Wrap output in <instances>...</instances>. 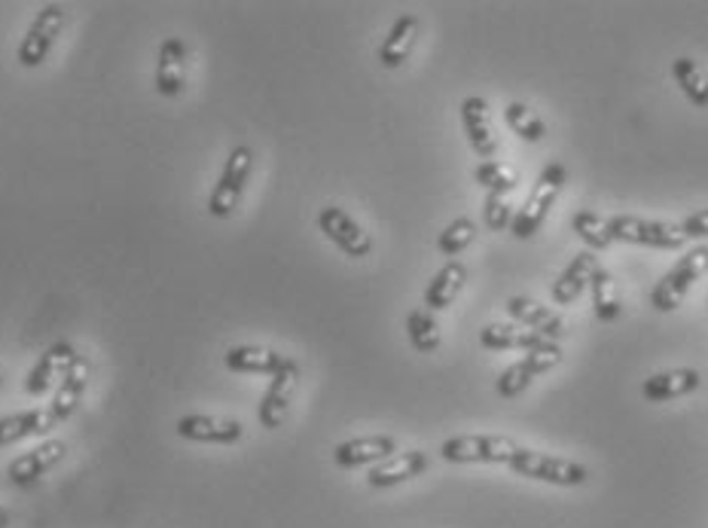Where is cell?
Segmentation results:
<instances>
[{"mask_svg":"<svg viewBox=\"0 0 708 528\" xmlns=\"http://www.w3.org/2000/svg\"><path fill=\"white\" fill-rule=\"evenodd\" d=\"M566 184H568L566 165L550 162V165L538 174L532 196H528L523 208L513 215V223H511L513 239H523L525 242V239H532L535 232H540L544 220H547V215H550L552 202L559 199V193H562V186Z\"/></svg>","mask_w":708,"mask_h":528,"instance_id":"1","label":"cell"},{"mask_svg":"<svg viewBox=\"0 0 708 528\" xmlns=\"http://www.w3.org/2000/svg\"><path fill=\"white\" fill-rule=\"evenodd\" d=\"M507 468L519 477H528V480H538V483H550V485H583L590 483V468L581 464V461H568V458H552L544 456V452H535V449H516L513 458L507 461Z\"/></svg>","mask_w":708,"mask_h":528,"instance_id":"2","label":"cell"},{"mask_svg":"<svg viewBox=\"0 0 708 528\" xmlns=\"http://www.w3.org/2000/svg\"><path fill=\"white\" fill-rule=\"evenodd\" d=\"M519 446L501 434H461L439 446V458L449 464H507Z\"/></svg>","mask_w":708,"mask_h":528,"instance_id":"3","label":"cell"},{"mask_svg":"<svg viewBox=\"0 0 708 528\" xmlns=\"http://www.w3.org/2000/svg\"><path fill=\"white\" fill-rule=\"evenodd\" d=\"M708 272V248H694L687 251L684 257L672 266V269L656 282V287L651 290V306L656 312H675L687 290L703 278Z\"/></svg>","mask_w":708,"mask_h":528,"instance_id":"4","label":"cell"},{"mask_svg":"<svg viewBox=\"0 0 708 528\" xmlns=\"http://www.w3.org/2000/svg\"><path fill=\"white\" fill-rule=\"evenodd\" d=\"M608 232L614 242L644 244V248H660V251H678L687 242V236L675 223H660V220H641V217L617 215L608 217Z\"/></svg>","mask_w":708,"mask_h":528,"instance_id":"5","label":"cell"},{"mask_svg":"<svg viewBox=\"0 0 708 528\" xmlns=\"http://www.w3.org/2000/svg\"><path fill=\"white\" fill-rule=\"evenodd\" d=\"M251 169H254V153H251V147L241 144V147H236V150L229 153L224 174H220V181L214 184L212 196H208V215L224 220V217H229L239 208L244 184H248V177H251Z\"/></svg>","mask_w":708,"mask_h":528,"instance_id":"6","label":"cell"},{"mask_svg":"<svg viewBox=\"0 0 708 528\" xmlns=\"http://www.w3.org/2000/svg\"><path fill=\"white\" fill-rule=\"evenodd\" d=\"M562 348L559 343H544L538 348H532V352H525L523 360H516L511 364L507 370L498 376L495 391L501 398H519L523 391H528V386L540 379L544 372H550L552 367H559L562 364Z\"/></svg>","mask_w":708,"mask_h":528,"instance_id":"7","label":"cell"},{"mask_svg":"<svg viewBox=\"0 0 708 528\" xmlns=\"http://www.w3.org/2000/svg\"><path fill=\"white\" fill-rule=\"evenodd\" d=\"M65 22H68L65 7L61 3H46L41 13L34 15L31 28L25 31V37L19 44V65L22 68H41L46 56H49V49L56 46Z\"/></svg>","mask_w":708,"mask_h":528,"instance_id":"8","label":"cell"},{"mask_svg":"<svg viewBox=\"0 0 708 528\" xmlns=\"http://www.w3.org/2000/svg\"><path fill=\"white\" fill-rule=\"evenodd\" d=\"M318 227L324 232L330 242L340 248L345 257H369V251H373V239H369V232L352 215H345L342 208L336 205H327L321 208V215H318Z\"/></svg>","mask_w":708,"mask_h":528,"instance_id":"9","label":"cell"},{"mask_svg":"<svg viewBox=\"0 0 708 528\" xmlns=\"http://www.w3.org/2000/svg\"><path fill=\"white\" fill-rule=\"evenodd\" d=\"M299 382V367L297 360H284V367L275 376H272L270 388H266V394L260 400V406H256V418H260V425L266 431H278L284 425V418L290 413V400H294V391H297Z\"/></svg>","mask_w":708,"mask_h":528,"instance_id":"10","label":"cell"},{"mask_svg":"<svg viewBox=\"0 0 708 528\" xmlns=\"http://www.w3.org/2000/svg\"><path fill=\"white\" fill-rule=\"evenodd\" d=\"M73 360H77V352H73L71 343L49 345L41 355V360L34 364V370L28 372L25 391L31 398H43L46 391H53V386H58L65 379V372L71 370Z\"/></svg>","mask_w":708,"mask_h":528,"instance_id":"11","label":"cell"},{"mask_svg":"<svg viewBox=\"0 0 708 528\" xmlns=\"http://www.w3.org/2000/svg\"><path fill=\"white\" fill-rule=\"evenodd\" d=\"M68 456V446L61 440H43L37 449H31L25 456H19L10 461L7 477L13 485H31L41 480L43 473H49L56 464H61V458Z\"/></svg>","mask_w":708,"mask_h":528,"instance_id":"12","label":"cell"},{"mask_svg":"<svg viewBox=\"0 0 708 528\" xmlns=\"http://www.w3.org/2000/svg\"><path fill=\"white\" fill-rule=\"evenodd\" d=\"M397 452L395 437L388 434H373V437H354V440L340 443L333 449V461L352 471V468H367V464H379L385 458H391Z\"/></svg>","mask_w":708,"mask_h":528,"instance_id":"13","label":"cell"},{"mask_svg":"<svg viewBox=\"0 0 708 528\" xmlns=\"http://www.w3.org/2000/svg\"><path fill=\"white\" fill-rule=\"evenodd\" d=\"M178 434L193 443H217L232 446L244 437V428L236 418H217V415H184L178 422Z\"/></svg>","mask_w":708,"mask_h":528,"instance_id":"14","label":"cell"},{"mask_svg":"<svg viewBox=\"0 0 708 528\" xmlns=\"http://www.w3.org/2000/svg\"><path fill=\"white\" fill-rule=\"evenodd\" d=\"M461 126L468 135L473 153L486 162H492V157L498 153V138L492 126H489V104L480 95H470L461 101Z\"/></svg>","mask_w":708,"mask_h":528,"instance_id":"15","label":"cell"},{"mask_svg":"<svg viewBox=\"0 0 708 528\" xmlns=\"http://www.w3.org/2000/svg\"><path fill=\"white\" fill-rule=\"evenodd\" d=\"M507 312H511V318L516 324L535 330L547 343L566 340V321L556 312H550L547 306H540V302L528 300V297H511V300H507Z\"/></svg>","mask_w":708,"mask_h":528,"instance_id":"16","label":"cell"},{"mask_svg":"<svg viewBox=\"0 0 708 528\" xmlns=\"http://www.w3.org/2000/svg\"><path fill=\"white\" fill-rule=\"evenodd\" d=\"M427 471V456L422 449H410V452H400V456H391L373 464L367 471V483L369 489H391V485H400L419 477V473Z\"/></svg>","mask_w":708,"mask_h":528,"instance_id":"17","label":"cell"},{"mask_svg":"<svg viewBox=\"0 0 708 528\" xmlns=\"http://www.w3.org/2000/svg\"><path fill=\"white\" fill-rule=\"evenodd\" d=\"M186 83V46L181 37H169L159 46L157 61V92L162 99H174L184 92Z\"/></svg>","mask_w":708,"mask_h":528,"instance_id":"18","label":"cell"},{"mask_svg":"<svg viewBox=\"0 0 708 528\" xmlns=\"http://www.w3.org/2000/svg\"><path fill=\"white\" fill-rule=\"evenodd\" d=\"M89 379H92V364L85 360L83 355H77V360L71 364V370L65 372V379L58 382V391L53 403H49V410L56 413L58 422H65V418H71L77 413V406H80V400H83L85 388H89Z\"/></svg>","mask_w":708,"mask_h":528,"instance_id":"19","label":"cell"},{"mask_svg":"<svg viewBox=\"0 0 708 528\" xmlns=\"http://www.w3.org/2000/svg\"><path fill=\"white\" fill-rule=\"evenodd\" d=\"M595 269H598V260H595L593 251H581L552 282V300L559 306H571L574 300H581V294L590 287Z\"/></svg>","mask_w":708,"mask_h":528,"instance_id":"20","label":"cell"},{"mask_svg":"<svg viewBox=\"0 0 708 528\" xmlns=\"http://www.w3.org/2000/svg\"><path fill=\"white\" fill-rule=\"evenodd\" d=\"M419 19L415 15H400L391 31H388V37L379 46V61H382V68L388 71H395L400 68L407 58L412 56V49H415V41H419Z\"/></svg>","mask_w":708,"mask_h":528,"instance_id":"21","label":"cell"},{"mask_svg":"<svg viewBox=\"0 0 708 528\" xmlns=\"http://www.w3.org/2000/svg\"><path fill=\"white\" fill-rule=\"evenodd\" d=\"M465 285H468V269H465L458 260L446 263V266H443V269L427 282V290H425L427 312H443V309H449V306L458 300V294L465 290Z\"/></svg>","mask_w":708,"mask_h":528,"instance_id":"22","label":"cell"},{"mask_svg":"<svg viewBox=\"0 0 708 528\" xmlns=\"http://www.w3.org/2000/svg\"><path fill=\"white\" fill-rule=\"evenodd\" d=\"M56 425L58 418L49 406L46 410L7 415V418H0V446H13L19 440H28V437H43L46 431H53Z\"/></svg>","mask_w":708,"mask_h":528,"instance_id":"23","label":"cell"},{"mask_svg":"<svg viewBox=\"0 0 708 528\" xmlns=\"http://www.w3.org/2000/svg\"><path fill=\"white\" fill-rule=\"evenodd\" d=\"M480 343L482 348H489V352H532V348H538L547 340L538 336L535 330L523 328V324H486L480 330Z\"/></svg>","mask_w":708,"mask_h":528,"instance_id":"24","label":"cell"},{"mask_svg":"<svg viewBox=\"0 0 708 528\" xmlns=\"http://www.w3.org/2000/svg\"><path fill=\"white\" fill-rule=\"evenodd\" d=\"M703 382V376L696 370H669V372H656L651 379H644L641 386V398L651 400V403H666V400L684 398L696 391Z\"/></svg>","mask_w":708,"mask_h":528,"instance_id":"25","label":"cell"},{"mask_svg":"<svg viewBox=\"0 0 708 528\" xmlns=\"http://www.w3.org/2000/svg\"><path fill=\"white\" fill-rule=\"evenodd\" d=\"M227 367L232 372H260V376H275L282 370L287 357L263 348V345H232L227 352Z\"/></svg>","mask_w":708,"mask_h":528,"instance_id":"26","label":"cell"},{"mask_svg":"<svg viewBox=\"0 0 708 528\" xmlns=\"http://www.w3.org/2000/svg\"><path fill=\"white\" fill-rule=\"evenodd\" d=\"M590 290H593V309L595 318L598 321H617L620 312H624V302H620V290H617V278L610 275L608 269H598L593 272V278H590Z\"/></svg>","mask_w":708,"mask_h":528,"instance_id":"27","label":"cell"},{"mask_svg":"<svg viewBox=\"0 0 708 528\" xmlns=\"http://www.w3.org/2000/svg\"><path fill=\"white\" fill-rule=\"evenodd\" d=\"M672 73H675V83H678L681 92L687 95V101L694 107H708V77L694 58H675Z\"/></svg>","mask_w":708,"mask_h":528,"instance_id":"28","label":"cell"},{"mask_svg":"<svg viewBox=\"0 0 708 528\" xmlns=\"http://www.w3.org/2000/svg\"><path fill=\"white\" fill-rule=\"evenodd\" d=\"M407 336H410V345L419 355H434L439 343H443L437 318L427 309H415V312L407 314Z\"/></svg>","mask_w":708,"mask_h":528,"instance_id":"29","label":"cell"},{"mask_svg":"<svg viewBox=\"0 0 708 528\" xmlns=\"http://www.w3.org/2000/svg\"><path fill=\"white\" fill-rule=\"evenodd\" d=\"M504 123L511 126L513 135H519L523 141L528 144H538L547 138V126H544V119L535 116L525 104L519 101H511L507 107H504Z\"/></svg>","mask_w":708,"mask_h":528,"instance_id":"30","label":"cell"},{"mask_svg":"<svg viewBox=\"0 0 708 528\" xmlns=\"http://www.w3.org/2000/svg\"><path fill=\"white\" fill-rule=\"evenodd\" d=\"M473 177H477V184L486 186L492 196H507V193H513V190L519 186V174L513 172L507 162H495V159H492V162H480Z\"/></svg>","mask_w":708,"mask_h":528,"instance_id":"31","label":"cell"},{"mask_svg":"<svg viewBox=\"0 0 708 528\" xmlns=\"http://www.w3.org/2000/svg\"><path fill=\"white\" fill-rule=\"evenodd\" d=\"M574 232L581 236V242L586 244V251H605L614 239L608 232V217L595 215V211H578L574 220H571Z\"/></svg>","mask_w":708,"mask_h":528,"instance_id":"32","label":"cell"},{"mask_svg":"<svg viewBox=\"0 0 708 528\" xmlns=\"http://www.w3.org/2000/svg\"><path fill=\"white\" fill-rule=\"evenodd\" d=\"M473 239H477V223H473L470 217H458V220H453L449 227L439 232L437 251L439 254H446V257H455V254H461L468 244H473Z\"/></svg>","mask_w":708,"mask_h":528,"instance_id":"33","label":"cell"},{"mask_svg":"<svg viewBox=\"0 0 708 528\" xmlns=\"http://www.w3.org/2000/svg\"><path fill=\"white\" fill-rule=\"evenodd\" d=\"M482 223L492 229V232H501V229H511L513 223V208L507 196H486V205H482Z\"/></svg>","mask_w":708,"mask_h":528,"instance_id":"34","label":"cell"},{"mask_svg":"<svg viewBox=\"0 0 708 528\" xmlns=\"http://www.w3.org/2000/svg\"><path fill=\"white\" fill-rule=\"evenodd\" d=\"M681 232H684L687 239H708V208L684 217V220H681Z\"/></svg>","mask_w":708,"mask_h":528,"instance_id":"35","label":"cell"},{"mask_svg":"<svg viewBox=\"0 0 708 528\" xmlns=\"http://www.w3.org/2000/svg\"><path fill=\"white\" fill-rule=\"evenodd\" d=\"M7 526H10V514H7V510L0 507V528H7Z\"/></svg>","mask_w":708,"mask_h":528,"instance_id":"36","label":"cell"}]
</instances>
